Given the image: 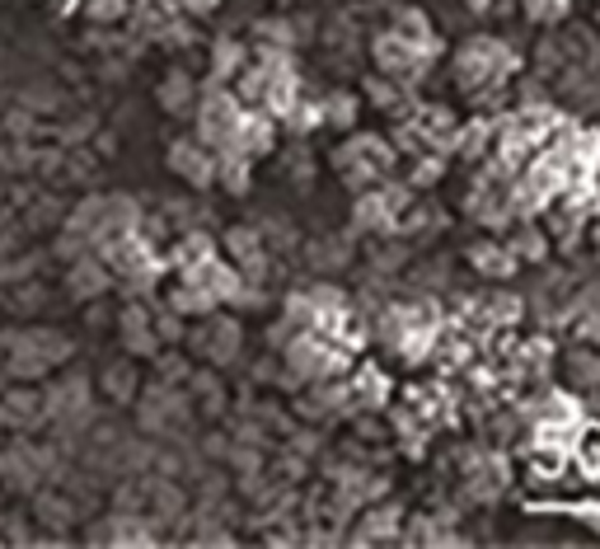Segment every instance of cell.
Listing matches in <instances>:
<instances>
[{
  "label": "cell",
  "mask_w": 600,
  "mask_h": 549,
  "mask_svg": "<svg viewBox=\"0 0 600 549\" xmlns=\"http://www.w3.org/2000/svg\"><path fill=\"white\" fill-rule=\"evenodd\" d=\"M118 334H122V348L132 357H155L160 353V334H155V315H146V306H128L118 315Z\"/></svg>",
  "instance_id": "cell-4"
},
{
  "label": "cell",
  "mask_w": 600,
  "mask_h": 549,
  "mask_svg": "<svg viewBox=\"0 0 600 549\" xmlns=\"http://www.w3.org/2000/svg\"><path fill=\"white\" fill-rule=\"evenodd\" d=\"M155 334H160V343L169 338H183V324H179V315H155Z\"/></svg>",
  "instance_id": "cell-14"
},
{
  "label": "cell",
  "mask_w": 600,
  "mask_h": 549,
  "mask_svg": "<svg viewBox=\"0 0 600 549\" xmlns=\"http://www.w3.org/2000/svg\"><path fill=\"white\" fill-rule=\"evenodd\" d=\"M240 61H244V52H240L235 43H216V71H220V75H230L235 67H240Z\"/></svg>",
  "instance_id": "cell-12"
},
{
  "label": "cell",
  "mask_w": 600,
  "mask_h": 549,
  "mask_svg": "<svg viewBox=\"0 0 600 549\" xmlns=\"http://www.w3.org/2000/svg\"><path fill=\"white\" fill-rule=\"evenodd\" d=\"M188 395H193V404L202 414H220L226 409V385H220L216 371H188Z\"/></svg>",
  "instance_id": "cell-7"
},
{
  "label": "cell",
  "mask_w": 600,
  "mask_h": 549,
  "mask_svg": "<svg viewBox=\"0 0 600 549\" xmlns=\"http://www.w3.org/2000/svg\"><path fill=\"white\" fill-rule=\"evenodd\" d=\"M99 390L108 404H132L136 390H141V375L132 362H108V371L99 375Z\"/></svg>",
  "instance_id": "cell-6"
},
{
  "label": "cell",
  "mask_w": 600,
  "mask_h": 549,
  "mask_svg": "<svg viewBox=\"0 0 600 549\" xmlns=\"http://www.w3.org/2000/svg\"><path fill=\"white\" fill-rule=\"evenodd\" d=\"M193 94H197V85L188 81L183 71H169L165 81H160V104H165V114H188V108H193Z\"/></svg>",
  "instance_id": "cell-8"
},
{
  "label": "cell",
  "mask_w": 600,
  "mask_h": 549,
  "mask_svg": "<svg viewBox=\"0 0 600 549\" xmlns=\"http://www.w3.org/2000/svg\"><path fill=\"white\" fill-rule=\"evenodd\" d=\"M0 422L5 428H20V432H38L43 422H52V414H47L43 404V390H5V399H0Z\"/></svg>",
  "instance_id": "cell-3"
},
{
  "label": "cell",
  "mask_w": 600,
  "mask_h": 549,
  "mask_svg": "<svg viewBox=\"0 0 600 549\" xmlns=\"http://www.w3.org/2000/svg\"><path fill=\"white\" fill-rule=\"evenodd\" d=\"M188 362L183 357H160V381H169V385H183L188 381V371H183Z\"/></svg>",
  "instance_id": "cell-13"
},
{
  "label": "cell",
  "mask_w": 600,
  "mask_h": 549,
  "mask_svg": "<svg viewBox=\"0 0 600 549\" xmlns=\"http://www.w3.org/2000/svg\"><path fill=\"white\" fill-rule=\"evenodd\" d=\"M71 291L75 296H104L108 291V273L104 268H94V259H75V268H71Z\"/></svg>",
  "instance_id": "cell-9"
},
{
  "label": "cell",
  "mask_w": 600,
  "mask_h": 549,
  "mask_svg": "<svg viewBox=\"0 0 600 549\" xmlns=\"http://www.w3.org/2000/svg\"><path fill=\"white\" fill-rule=\"evenodd\" d=\"M230 254H235V263H249V273L259 277V268H263V249H259V235L254 230H230Z\"/></svg>",
  "instance_id": "cell-10"
},
{
  "label": "cell",
  "mask_w": 600,
  "mask_h": 549,
  "mask_svg": "<svg viewBox=\"0 0 600 549\" xmlns=\"http://www.w3.org/2000/svg\"><path fill=\"white\" fill-rule=\"evenodd\" d=\"M0 484L14 493H34L43 484V465H38V442H10L0 451Z\"/></svg>",
  "instance_id": "cell-1"
},
{
  "label": "cell",
  "mask_w": 600,
  "mask_h": 549,
  "mask_svg": "<svg viewBox=\"0 0 600 549\" xmlns=\"http://www.w3.org/2000/svg\"><path fill=\"white\" fill-rule=\"evenodd\" d=\"M43 301H47V287H38V282H28V287H20V291L10 296V306L24 310V315H28V310H38Z\"/></svg>",
  "instance_id": "cell-11"
},
{
  "label": "cell",
  "mask_w": 600,
  "mask_h": 549,
  "mask_svg": "<svg viewBox=\"0 0 600 549\" xmlns=\"http://www.w3.org/2000/svg\"><path fill=\"white\" fill-rule=\"evenodd\" d=\"M381 212H385V207H381V202L371 198V202H361V216H357V222H361V226H381V222H385Z\"/></svg>",
  "instance_id": "cell-16"
},
{
  "label": "cell",
  "mask_w": 600,
  "mask_h": 549,
  "mask_svg": "<svg viewBox=\"0 0 600 549\" xmlns=\"http://www.w3.org/2000/svg\"><path fill=\"white\" fill-rule=\"evenodd\" d=\"M469 5H488V0H469Z\"/></svg>",
  "instance_id": "cell-18"
},
{
  "label": "cell",
  "mask_w": 600,
  "mask_h": 549,
  "mask_svg": "<svg viewBox=\"0 0 600 549\" xmlns=\"http://www.w3.org/2000/svg\"><path fill=\"white\" fill-rule=\"evenodd\" d=\"M193 353L207 357V362H216V367L235 362V353H240V324L226 320V315L202 320V324L193 329Z\"/></svg>",
  "instance_id": "cell-2"
},
{
  "label": "cell",
  "mask_w": 600,
  "mask_h": 549,
  "mask_svg": "<svg viewBox=\"0 0 600 549\" xmlns=\"http://www.w3.org/2000/svg\"><path fill=\"white\" fill-rule=\"evenodd\" d=\"M587 306H591V310H596V315H600V287H596V291L587 296Z\"/></svg>",
  "instance_id": "cell-17"
},
{
  "label": "cell",
  "mask_w": 600,
  "mask_h": 549,
  "mask_svg": "<svg viewBox=\"0 0 600 549\" xmlns=\"http://www.w3.org/2000/svg\"><path fill=\"white\" fill-rule=\"evenodd\" d=\"M169 165L179 169V175L188 179V183H212V175H216V165H212V155L197 146V141H173L169 146Z\"/></svg>",
  "instance_id": "cell-5"
},
{
  "label": "cell",
  "mask_w": 600,
  "mask_h": 549,
  "mask_svg": "<svg viewBox=\"0 0 600 549\" xmlns=\"http://www.w3.org/2000/svg\"><path fill=\"white\" fill-rule=\"evenodd\" d=\"M352 94H334V108H328V118H334V122H352Z\"/></svg>",
  "instance_id": "cell-15"
}]
</instances>
